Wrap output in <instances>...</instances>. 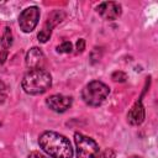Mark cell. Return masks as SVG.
<instances>
[{
	"instance_id": "cell-1",
	"label": "cell",
	"mask_w": 158,
	"mask_h": 158,
	"mask_svg": "<svg viewBox=\"0 0 158 158\" xmlns=\"http://www.w3.org/2000/svg\"><path fill=\"white\" fill-rule=\"evenodd\" d=\"M40 147L52 158H72L73 148L69 139L54 131H44L38 137Z\"/></svg>"
},
{
	"instance_id": "cell-2",
	"label": "cell",
	"mask_w": 158,
	"mask_h": 158,
	"mask_svg": "<svg viewBox=\"0 0 158 158\" xmlns=\"http://www.w3.org/2000/svg\"><path fill=\"white\" fill-rule=\"evenodd\" d=\"M22 89L30 95H40L52 86V77L44 69H31L21 81Z\"/></svg>"
},
{
	"instance_id": "cell-3",
	"label": "cell",
	"mask_w": 158,
	"mask_h": 158,
	"mask_svg": "<svg viewBox=\"0 0 158 158\" xmlns=\"http://www.w3.org/2000/svg\"><path fill=\"white\" fill-rule=\"evenodd\" d=\"M110 94V88L100 81L93 80L88 83L81 90V99L89 106H99L101 105Z\"/></svg>"
},
{
	"instance_id": "cell-4",
	"label": "cell",
	"mask_w": 158,
	"mask_h": 158,
	"mask_svg": "<svg viewBox=\"0 0 158 158\" xmlns=\"http://www.w3.org/2000/svg\"><path fill=\"white\" fill-rule=\"evenodd\" d=\"M77 148V158H96L99 154V144L91 137L77 132L74 135Z\"/></svg>"
},
{
	"instance_id": "cell-5",
	"label": "cell",
	"mask_w": 158,
	"mask_h": 158,
	"mask_svg": "<svg viewBox=\"0 0 158 158\" xmlns=\"http://www.w3.org/2000/svg\"><path fill=\"white\" fill-rule=\"evenodd\" d=\"M40 20V9L37 6L26 7L19 16V26L25 33L32 32Z\"/></svg>"
},
{
	"instance_id": "cell-6",
	"label": "cell",
	"mask_w": 158,
	"mask_h": 158,
	"mask_svg": "<svg viewBox=\"0 0 158 158\" xmlns=\"http://www.w3.org/2000/svg\"><path fill=\"white\" fill-rule=\"evenodd\" d=\"M98 14L107 21H114L116 19H118L121 16L122 12V7L118 2L115 1H104L101 2L98 7H96Z\"/></svg>"
},
{
	"instance_id": "cell-7",
	"label": "cell",
	"mask_w": 158,
	"mask_h": 158,
	"mask_svg": "<svg viewBox=\"0 0 158 158\" xmlns=\"http://www.w3.org/2000/svg\"><path fill=\"white\" fill-rule=\"evenodd\" d=\"M73 104V99L70 96L60 95V94H54L51 95L46 99V105L54 112L62 114L65 112Z\"/></svg>"
},
{
	"instance_id": "cell-8",
	"label": "cell",
	"mask_w": 158,
	"mask_h": 158,
	"mask_svg": "<svg viewBox=\"0 0 158 158\" xmlns=\"http://www.w3.org/2000/svg\"><path fill=\"white\" fill-rule=\"evenodd\" d=\"M26 65L31 69H43V65L46 63L44 53L38 47H32L26 53Z\"/></svg>"
},
{
	"instance_id": "cell-9",
	"label": "cell",
	"mask_w": 158,
	"mask_h": 158,
	"mask_svg": "<svg viewBox=\"0 0 158 158\" xmlns=\"http://www.w3.org/2000/svg\"><path fill=\"white\" fill-rule=\"evenodd\" d=\"M127 120L131 125H135V126L141 125L143 122V120H144V107H143V104H142L141 99L137 100L133 104V106L130 109V111L127 114Z\"/></svg>"
},
{
	"instance_id": "cell-10",
	"label": "cell",
	"mask_w": 158,
	"mask_h": 158,
	"mask_svg": "<svg viewBox=\"0 0 158 158\" xmlns=\"http://www.w3.org/2000/svg\"><path fill=\"white\" fill-rule=\"evenodd\" d=\"M64 16H65V14H64L63 11H59V10L53 11V12L48 16L47 22H46V25H44V26H47V27H49V28H53L57 23H59V22L64 19Z\"/></svg>"
},
{
	"instance_id": "cell-11",
	"label": "cell",
	"mask_w": 158,
	"mask_h": 158,
	"mask_svg": "<svg viewBox=\"0 0 158 158\" xmlns=\"http://www.w3.org/2000/svg\"><path fill=\"white\" fill-rule=\"evenodd\" d=\"M1 46H2V49H7L11 47L12 44V32H11V28L10 27H5V31L1 36Z\"/></svg>"
},
{
	"instance_id": "cell-12",
	"label": "cell",
	"mask_w": 158,
	"mask_h": 158,
	"mask_svg": "<svg viewBox=\"0 0 158 158\" xmlns=\"http://www.w3.org/2000/svg\"><path fill=\"white\" fill-rule=\"evenodd\" d=\"M51 35H52V28H49V27L44 26V27L38 32L37 38H38V41H40L41 43H46V42L49 40Z\"/></svg>"
},
{
	"instance_id": "cell-13",
	"label": "cell",
	"mask_w": 158,
	"mask_h": 158,
	"mask_svg": "<svg viewBox=\"0 0 158 158\" xmlns=\"http://www.w3.org/2000/svg\"><path fill=\"white\" fill-rule=\"evenodd\" d=\"M72 49H73V44L69 41H64L57 47V52L58 53H70Z\"/></svg>"
},
{
	"instance_id": "cell-14",
	"label": "cell",
	"mask_w": 158,
	"mask_h": 158,
	"mask_svg": "<svg viewBox=\"0 0 158 158\" xmlns=\"http://www.w3.org/2000/svg\"><path fill=\"white\" fill-rule=\"evenodd\" d=\"M111 78H112L114 81H120V83H122V81H125V80L127 79V75H126V73H123V72H121V70H116V72L112 73Z\"/></svg>"
},
{
	"instance_id": "cell-15",
	"label": "cell",
	"mask_w": 158,
	"mask_h": 158,
	"mask_svg": "<svg viewBox=\"0 0 158 158\" xmlns=\"http://www.w3.org/2000/svg\"><path fill=\"white\" fill-rule=\"evenodd\" d=\"M96 158H116V153L111 148H106L105 151H102L101 153H99Z\"/></svg>"
},
{
	"instance_id": "cell-16",
	"label": "cell",
	"mask_w": 158,
	"mask_h": 158,
	"mask_svg": "<svg viewBox=\"0 0 158 158\" xmlns=\"http://www.w3.org/2000/svg\"><path fill=\"white\" fill-rule=\"evenodd\" d=\"M6 96H7V88H6L5 83L0 79V104H2L5 101Z\"/></svg>"
},
{
	"instance_id": "cell-17",
	"label": "cell",
	"mask_w": 158,
	"mask_h": 158,
	"mask_svg": "<svg viewBox=\"0 0 158 158\" xmlns=\"http://www.w3.org/2000/svg\"><path fill=\"white\" fill-rule=\"evenodd\" d=\"M85 49V41L83 38H79L77 42V51L78 52H83Z\"/></svg>"
},
{
	"instance_id": "cell-18",
	"label": "cell",
	"mask_w": 158,
	"mask_h": 158,
	"mask_svg": "<svg viewBox=\"0 0 158 158\" xmlns=\"http://www.w3.org/2000/svg\"><path fill=\"white\" fill-rule=\"evenodd\" d=\"M7 54H9L7 49H1L0 51V64H4L5 63V60L7 58Z\"/></svg>"
},
{
	"instance_id": "cell-19",
	"label": "cell",
	"mask_w": 158,
	"mask_h": 158,
	"mask_svg": "<svg viewBox=\"0 0 158 158\" xmlns=\"http://www.w3.org/2000/svg\"><path fill=\"white\" fill-rule=\"evenodd\" d=\"M27 158H48V157L41 154L40 152H31V153L27 156Z\"/></svg>"
},
{
	"instance_id": "cell-20",
	"label": "cell",
	"mask_w": 158,
	"mask_h": 158,
	"mask_svg": "<svg viewBox=\"0 0 158 158\" xmlns=\"http://www.w3.org/2000/svg\"><path fill=\"white\" fill-rule=\"evenodd\" d=\"M130 158H142V157H139V156H132V157H130Z\"/></svg>"
}]
</instances>
